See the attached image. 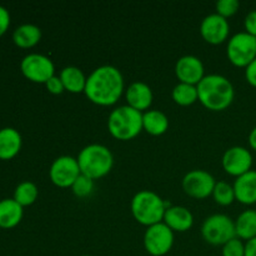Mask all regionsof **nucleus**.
Returning <instances> with one entry per match:
<instances>
[{"instance_id":"30","label":"nucleus","mask_w":256,"mask_h":256,"mask_svg":"<svg viewBox=\"0 0 256 256\" xmlns=\"http://www.w3.org/2000/svg\"><path fill=\"white\" fill-rule=\"evenodd\" d=\"M45 86H46V90L50 94L60 95L65 92V88L64 85H62V79H60L59 76H56V75L50 78V79L45 82Z\"/></svg>"},{"instance_id":"15","label":"nucleus","mask_w":256,"mask_h":256,"mask_svg":"<svg viewBox=\"0 0 256 256\" xmlns=\"http://www.w3.org/2000/svg\"><path fill=\"white\" fill-rule=\"evenodd\" d=\"M125 99L128 102L126 105L132 106V109L145 112L152 106L154 94L152 88L146 82H134L125 90Z\"/></svg>"},{"instance_id":"12","label":"nucleus","mask_w":256,"mask_h":256,"mask_svg":"<svg viewBox=\"0 0 256 256\" xmlns=\"http://www.w3.org/2000/svg\"><path fill=\"white\" fill-rule=\"evenodd\" d=\"M222 164L226 174L239 178L252 170V155L246 148L232 146L222 155Z\"/></svg>"},{"instance_id":"14","label":"nucleus","mask_w":256,"mask_h":256,"mask_svg":"<svg viewBox=\"0 0 256 256\" xmlns=\"http://www.w3.org/2000/svg\"><path fill=\"white\" fill-rule=\"evenodd\" d=\"M175 75L179 82L196 86L205 76V68L202 60L195 55H184L175 64Z\"/></svg>"},{"instance_id":"31","label":"nucleus","mask_w":256,"mask_h":256,"mask_svg":"<svg viewBox=\"0 0 256 256\" xmlns=\"http://www.w3.org/2000/svg\"><path fill=\"white\" fill-rule=\"evenodd\" d=\"M244 26L248 34L256 38V10H252L250 12H248L244 20Z\"/></svg>"},{"instance_id":"11","label":"nucleus","mask_w":256,"mask_h":256,"mask_svg":"<svg viewBox=\"0 0 256 256\" xmlns=\"http://www.w3.org/2000/svg\"><path fill=\"white\" fill-rule=\"evenodd\" d=\"M182 184L185 194L194 199L202 200L212 195L216 182L206 170L194 169L185 174Z\"/></svg>"},{"instance_id":"9","label":"nucleus","mask_w":256,"mask_h":256,"mask_svg":"<svg viewBox=\"0 0 256 256\" xmlns=\"http://www.w3.org/2000/svg\"><path fill=\"white\" fill-rule=\"evenodd\" d=\"M174 232L164 222L152 225L144 234V248L152 256L166 255L174 245Z\"/></svg>"},{"instance_id":"4","label":"nucleus","mask_w":256,"mask_h":256,"mask_svg":"<svg viewBox=\"0 0 256 256\" xmlns=\"http://www.w3.org/2000/svg\"><path fill=\"white\" fill-rule=\"evenodd\" d=\"M169 206L170 204L152 190H140L132 196L130 204L134 219L146 228L162 222L165 212Z\"/></svg>"},{"instance_id":"10","label":"nucleus","mask_w":256,"mask_h":256,"mask_svg":"<svg viewBox=\"0 0 256 256\" xmlns=\"http://www.w3.org/2000/svg\"><path fill=\"white\" fill-rule=\"evenodd\" d=\"M79 164L76 158L62 155L52 162L49 169V178L52 184L58 188H72L75 180L80 176Z\"/></svg>"},{"instance_id":"22","label":"nucleus","mask_w":256,"mask_h":256,"mask_svg":"<svg viewBox=\"0 0 256 256\" xmlns=\"http://www.w3.org/2000/svg\"><path fill=\"white\" fill-rule=\"evenodd\" d=\"M42 40V30L34 24H22L12 32V42L16 46L29 49L39 44Z\"/></svg>"},{"instance_id":"2","label":"nucleus","mask_w":256,"mask_h":256,"mask_svg":"<svg viewBox=\"0 0 256 256\" xmlns=\"http://www.w3.org/2000/svg\"><path fill=\"white\" fill-rule=\"evenodd\" d=\"M196 88L199 102L212 112H222L234 102V85L224 75H205Z\"/></svg>"},{"instance_id":"6","label":"nucleus","mask_w":256,"mask_h":256,"mask_svg":"<svg viewBox=\"0 0 256 256\" xmlns=\"http://www.w3.org/2000/svg\"><path fill=\"white\" fill-rule=\"evenodd\" d=\"M202 239L210 245L219 246L236 238L235 222L225 214H212L202 225Z\"/></svg>"},{"instance_id":"24","label":"nucleus","mask_w":256,"mask_h":256,"mask_svg":"<svg viewBox=\"0 0 256 256\" xmlns=\"http://www.w3.org/2000/svg\"><path fill=\"white\" fill-rule=\"evenodd\" d=\"M172 98L180 106H190L199 100L198 88L195 85L179 82L174 86L172 92Z\"/></svg>"},{"instance_id":"1","label":"nucleus","mask_w":256,"mask_h":256,"mask_svg":"<svg viewBox=\"0 0 256 256\" xmlns=\"http://www.w3.org/2000/svg\"><path fill=\"white\" fill-rule=\"evenodd\" d=\"M124 92L125 82L122 72L112 65H102L88 76L84 94L99 106H112L116 104Z\"/></svg>"},{"instance_id":"19","label":"nucleus","mask_w":256,"mask_h":256,"mask_svg":"<svg viewBox=\"0 0 256 256\" xmlns=\"http://www.w3.org/2000/svg\"><path fill=\"white\" fill-rule=\"evenodd\" d=\"M24 208L14 199L0 200V228L12 229L20 224L24 215Z\"/></svg>"},{"instance_id":"16","label":"nucleus","mask_w":256,"mask_h":256,"mask_svg":"<svg viewBox=\"0 0 256 256\" xmlns=\"http://www.w3.org/2000/svg\"><path fill=\"white\" fill-rule=\"evenodd\" d=\"M162 222L166 224L174 232H185L192 229L194 225V216L186 208L170 205L165 212Z\"/></svg>"},{"instance_id":"27","label":"nucleus","mask_w":256,"mask_h":256,"mask_svg":"<svg viewBox=\"0 0 256 256\" xmlns=\"http://www.w3.org/2000/svg\"><path fill=\"white\" fill-rule=\"evenodd\" d=\"M94 180L90 179V178L85 176V175L80 174V176L75 180V182L72 184V190L74 192L75 196L78 198H86L94 190Z\"/></svg>"},{"instance_id":"17","label":"nucleus","mask_w":256,"mask_h":256,"mask_svg":"<svg viewBox=\"0 0 256 256\" xmlns=\"http://www.w3.org/2000/svg\"><path fill=\"white\" fill-rule=\"evenodd\" d=\"M235 198L240 204H256V170H250L246 174L236 178L234 182Z\"/></svg>"},{"instance_id":"33","label":"nucleus","mask_w":256,"mask_h":256,"mask_svg":"<svg viewBox=\"0 0 256 256\" xmlns=\"http://www.w3.org/2000/svg\"><path fill=\"white\" fill-rule=\"evenodd\" d=\"M245 78L252 86L256 88V59L245 68Z\"/></svg>"},{"instance_id":"32","label":"nucleus","mask_w":256,"mask_h":256,"mask_svg":"<svg viewBox=\"0 0 256 256\" xmlns=\"http://www.w3.org/2000/svg\"><path fill=\"white\" fill-rule=\"evenodd\" d=\"M10 26V14L9 10L5 6L0 5V36L6 32V30Z\"/></svg>"},{"instance_id":"34","label":"nucleus","mask_w":256,"mask_h":256,"mask_svg":"<svg viewBox=\"0 0 256 256\" xmlns=\"http://www.w3.org/2000/svg\"><path fill=\"white\" fill-rule=\"evenodd\" d=\"M245 256H256V238L245 242Z\"/></svg>"},{"instance_id":"8","label":"nucleus","mask_w":256,"mask_h":256,"mask_svg":"<svg viewBox=\"0 0 256 256\" xmlns=\"http://www.w3.org/2000/svg\"><path fill=\"white\" fill-rule=\"evenodd\" d=\"M20 70L28 80L38 84H45L55 75V65L49 56L32 52L22 58Z\"/></svg>"},{"instance_id":"5","label":"nucleus","mask_w":256,"mask_h":256,"mask_svg":"<svg viewBox=\"0 0 256 256\" xmlns=\"http://www.w3.org/2000/svg\"><path fill=\"white\" fill-rule=\"evenodd\" d=\"M108 129L115 139L122 142L132 140L142 130V112L129 105L115 108L108 118Z\"/></svg>"},{"instance_id":"26","label":"nucleus","mask_w":256,"mask_h":256,"mask_svg":"<svg viewBox=\"0 0 256 256\" xmlns=\"http://www.w3.org/2000/svg\"><path fill=\"white\" fill-rule=\"evenodd\" d=\"M212 196L214 198L215 202L222 206H229L236 200L234 186L226 182H216Z\"/></svg>"},{"instance_id":"36","label":"nucleus","mask_w":256,"mask_h":256,"mask_svg":"<svg viewBox=\"0 0 256 256\" xmlns=\"http://www.w3.org/2000/svg\"><path fill=\"white\" fill-rule=\"evenodd\" d=\"M82 256H90V255H82Z\"/></svg>"},{"instance_id":"25","label":"nucleus","mask_w":256,"mask_h":256,"mask_svg":"<svg viewBox=\"0 0 256 256\" xmlns=\"http://www.w3.org/2000/svg\"><path fill=\"white\" fill-rule=\"evenodd\" d=\"M38 195H39V190H38V186L34 182H22L15 188L14 198L12 199L24 208L34 204L38 199Z\"/></svg>"},{"instance_id":"18","label":"nucleus","mask_w":256,"mask_h":256,"mask_svg":"<svg viewBox=\"0 0 256 256\" xmlns=\"http://www.w3.org/2000/svg\"><path fill=\"white\" fill-rule=\"evenodd\" d=\"M22 135L14 128L0 129V159L10 160L19 154L22 149Z\"/></svg>"},{"instance_id":"7","label":"nucleus","mask_w":256,"mask_h":256,"mask_svg":"<svg viewBox=\"0 0 256 256\" xmlns=\"http://www.w3.org/2000/svg\"><path fill=\"white\" fill-rule=\"evenodd\" d=\"M229 62L238 68H246L256 59V38L246 32H236L228 42Z\"/></svg>"},{"instance_id":"23","label":"nucleus","mask_w":256,"mask_h":256,"mask_svg":"<svg viewBox=\"0 0 256 256\" xmlns=\"http://www.w3.org/2000/svg\"><path fill=\"white\" fill-rule=\"evenodd\" d=\"M236 238L240 240H249L256 238V210H244L235 220Z\"/></svg>"},{"instance_id":"13","label":"nucleus","mask_w":256,"mask_h":256,"mask_svg":"<svg viewBox=\"0 0 256 256\" xmlns=\"http://www.w3.org/2000/svg\"><path fill=\"white\" fill-rule=\"evenodd\" d=\"M230 32V25L228 19L219 14H209L202 19L200 24V34L202 39L212 45L222 44L228 40Z\"/></svg>"},{"instance_id":"35","label":"nucleus","mask_w":256,"mask_h":256,"mask_svg":"<svg viewBox=\"0 0 256 256\" xmlns=\"http://www.w3.org/2000/svg\"><path fill=\"white\" fill-rule=\"evenodd\" d=\"M249 145L252 150L256 152V126L250 132L249 134Z\"/></svg>"},{"instance_id":"29","label":"nucleus","mask_w":256,"mask_h":256,"mask_svg":"<svg viewBox=\"0 0 256 256\" xmlns=\"http://www.w3.org/2000/svg\"><path fill=\"white\" fill-rule=\"evenodd\" d=\"M222 256H245V244L239 238H234L222 245Z\"/></svg>"},{"instance_id":"21","label":"nucleus","mask_w":256,"mask_h":256,"mask_svg":"<svg viewBox=\"0 0 256 256\" xmlns=\"http://www.w3.org/2000/svg\"><path fill=\"white\" fill-rule=\"evenodd\" d=\"M59 78L62 79L65 90L72 94H80L85 92L86 79L82 70L78 66H65L60 72Z\"/></svg>"},{"instance_id":"20","label":"nucleus","mask_w":256,"mask_h":256,"mask_svg":"<svg viewBox=\"0 0 256 256\" xmlns=\"http://www.w3.org/2000/svg\"><path fill=\"white\" fill-rule=\"evenodd\" d=\"M169 129V118L160 110H148L142 112V130L152 136H160Z\"/></svg>"},{"instance_id":"28","label":"nucleus","mask_w":256,"mask_h":256,"mask_svg":"<svg viewBox=\"0 0 256 256\" xmlns=\"http://www.w3.org/2000/svg\"><path fill=\"white\" fill-rule=\"evenodd\" d=\"M215 8H216V14L228 19L236 14L240 8V2L238 0H219Z\"/></svg>"},{"instance_id":"3","label":"nucleus","mask_w":256,"mask_h":256,"mask_svg":"<svg viewBox=\"0 0 256 256\" xmlns=\"http://www.w3.org/2000/svg\"><path fill=\"white\" fill-rule=\"evenodd\" d=\"M76 160L82 174L92 180L106 176L114 166L112 152L102 144L86 145L80 150Z\"/></svg>"}]
</instances>
